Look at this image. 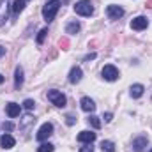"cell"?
<instances>
[{
    "mask_svg": "<svg viewBox=\"0 0 152 152\" xmlns=\"http://www.w3.org/2000/svg\"><path fill=\"white\" fill-rule=\"evenodd\" d=\"M80 104H81V110L87 112V113H94L96 112V104H94V101L90 97H81Z\"/></svg>",
    "mask_w": 152,
    "mask_h": 152,
    "instance_id": "ba28073f",
    "label": "cell"
},
{
    "mask_svg": "<svg viewBox=\"0 0 152 152\" xmlns=\"http://www.w3.org/2000/svg\"><path fill=\"white\" fill-rule=\"evenodd\" d=\"M75 122H76V120H75V117H73V115H67V117H66V124H67V126H73Z\"/></svg>",
    "mask_w": 152,
    "mask_h": 152,
    "instance_id": "4316f807",
    "label": "cell"
},
{
    "mask_svg": "<svg viewBox=\"0 0 152 152\" xmlns=\"http://www.w3.org/2000/svg\"><path fill=\"white\" fill-rule=\"evenodd\" d=\"M48 99H50L55 106H58V108H64L66 103H67L66 96H64L60 90H48Z\"/></svg>",
    "mask_w": 152,
    "mask_h": 152,
    "instance_id": "3957f363",
    "label": "cell"
},
{
    "mask_svg": "<svg viewBox=\"0 0 152 152\" xmlns=\"http://www.w3.org/2000/svg\"><path fill=\"white\" fill-rule=\"evenodd\" d=\"M147 142H149V140H147L145 136H138V138H134V140H133V151L134 152H142L145 147H147Z\"/></svg>",
    "mask_w": 152,
    "mask_h": 152,
    "instance_id": "30bf717a",
    "label": "cell"
},
{
    "mask_svg": "<svg viewBox=\"0 0 152 152\" xmlns=\"http://www.w3.org/2000/svg\"><path fill=\"white\" fill-rule=\"evenodd\" d=\"M103 118H104V122H112V118H113V115H112L110 112H108V113H104V115H103Z\"/></svg>",
    "mask_w": 152,
    "mask_h": 152,
    "instance_id": "f1b7e54d",
    "label": "cell"
},
{
    "mask_svg": "<svg viewBox=\"0 0 152 152\" xmlns=\"http://www.w3.org/2000/svg\"><path fill=\"white\" fill-rule=\"evenodd\" d=\"M75 12L80 16H90L94 12V5L90 0H80L75 4Z\"/></svg>",
    "mask_w": 152,
    "mask_h": 152,
    "instance_id": "7a4b0ae2",
    "label": "cell"
},
{
    "mask_svg": "<svg viewBox=\"0 0 152 152\" xmlns=\"http://www.w3.org/2000/svg\"><path fill=\"white\" fill-rule=\"evenodd\" d=\"M81 76H83V71L80 67H73L69 71V81L71 83H80L81 81Z\"/></svg>",
    "mask_w": 152,
    "mask_h": 152,
    "instance_id": "7c38bea8",
    "label": "cell"
},
{
    "mask_svg": "<svg viewBox=\"0 0 152 152\" xmlns=\"http://www.w3.org/2000/svg\"><path fill=\"white\" fill-rule=\"evenodd\" d=\"M46 34H48V28H42V30L37 34V39H36L37 44H42V41H44V37H46Z\"/></svg>",
    "mask_w": 152,
    "mask_h": 152,
    "instance_id": "603a6c76",
    "label": "cell"
},
{
    "mask_svg": "<svg viewBox=\"0 0 152 152\" xmlns=\"http://www.w3.org/2000/svg\"><path fill=\"white\" fill-rule=\"evenodd\" d=\"M106 14H108L110 20H118V18L124 16V9L120 5H108L106 7Z\"/></svg>",
    "mask_w": 152,
    "mask_h": 152,
    "instance_id": "52a82bcc",
    "label": "cell"
},
{
    "mask_svg": "<svg viewBox=\"0 0 152 152\" xmlns=\"http://www.w3.org/2000/svg\"><path fill=\"white\" fill-rule=\"evenodd\" d=\"M66 32H67V34H76V32H80V23H78V21H71V23L67 25Z\"/></svg>",
    "mask_w": 152,
    "mask_h": 152,
    "instance_id": "44dd1931",
    "label": "cell"
},
{
    "mask_svg": "<svg viewBox=\"0 0 152 152\" xmlns=\"http://www.w3.org/2000/svg\"><path fill=\"white\" fill-rule=\"evenodd\" d=\"M14 143H16V142H14V138H12L11 134H7V133L0 138V145H2L4 149H12V147H14Z\"/></svg>",
    "mask_w": 152,
    "mask_h": 152,
    "instance_id": "9a60e30c",
    "label": "cell"
},
{
    "mask_svg": "<svg viewBox=\"0 0 152 152\" xmlns=\"http://www.w3.org/2000/svg\"><path fill=\"white\" fill-rule=\"evenodd\" d=\"M101 75H103V78L106 81H115L118 78V69L115 66H104L103 71H101Z\"/></svg>",
    "mask_w": 152,
    "mask_h": 152,
    "instance_id": "5b68a950",
    "label": "cell"
},
{
    "mask_svg": "<svg viewBox=\"0 0 152 152\" xmlns=\"http://www.w3.org/2000/svg\"><path fill=\"white\" fill-rule=\"evenodd\" d=\"M53 134V124H50V122H46V124H42L41 127H39L37 134H36V138H37L39 142H46L50 136Z\"/></svg>",
    "mask_w": 152,
    "mask_h": 152,
    "instance_id": "277c9868",
    "label": "cell"
},
{
    "mask_svg": "<svg viewBox=\"0 0 152 152\" xmlns=\"http://www.w3.org/2000/svg\"><path fill=\"white\" fill-rule=\"evenodd\" d=\"M80 152H94V147H90V143H88L87 147H81V149H80Z\"/></svg>",
    "mask_w": 152,
    "mask_h": 152,
    "instance_id": "83f0119b",
    "label": "cell"
},
{
    "mask_svg": "<svg viewBox=\"0 0 152 152\" xmlns=\"http://www.w3.org/2000/svg\"><path fill=\"white\" fill-rule=\"evenodd\" d=\"M143 85H140V83H134V85H131V88H129V92H131V97H134V99H138V97H142L143 96Z\"/></svg>",
    "mask_w": 152,
    "mask_h": 152,
    "instance_id": "5bb4252c",
    "label": "cell"
},
{
    "mask_svg": "<svg viewBox=\"0 0 152 152\" xmlns=\"http://www.w3.org/2000/svg\"><path fill=\"white\" fill-rule=\"evenodd\" d=\"M0 83H4V76L0 75Z\"/></svg>",
    "mask_w": 152,
    "mask_h": 152,
    "instance_id": "d6a6232c",
    "label": "cell"
},
{
    "mask_svg": "<svg viewBox=\"0 0 152 152\" xmlns=\"http://www.w3.org/2000/svg\"><path fill=\"white\" fill-rule=\"evenodd\" d=\"M88 122H90V126H92L94 129H99V127H101V120H99V117H96V115H90V117H88Z\"/></svg>",
    "mask_w": 152,
    "mask_h": 152,
    "instance_id": "7402d4cb",
    "label": "cell"
},
{
    "mask_svg": "<svg viewBox=\"0 0 152 152\" xmlns=\"http://www.w3.org/2000/svg\"><path fill=\"white\" fill-rule=\"evenodd\" d=\"M149 27V20L145 16H136L133 21H131V28L133 30H145Z\"/></svg>",
    "mask_w": 152,
    "mask_h": 152,
    "instance_id": "8992f818",
    "label": "cell"
},
{
    "mask_svg": "<svg viewBox=\"0 0 152 152\" xmlns=\"http://www.w3.org/2000/svg\"><path fill=\"white\" fill-rule=\"evenodd\" d=\"M58 46L62 48V50H69V39L67 37H62L58 41Z\"/></svg>",
    "mask_w": 152,
    "mask_h": 152,
    "instance_id": "cb8c5ba5",
    "label": "cell"
},
{
    "mask_svg": "<svg viewBox=\"0 0 152 152\" xmlns=\"http://www.w3.org/2000/svg\"><path fill=\"white\" fill-rule=\"evenodd\" d=\"M23 106H25L27 110H32V108L36 106V103H34L32 99H25V101H23Z\"/></svg>",
    "mask_w": 152,
    "mask_h": 152,
    "instance_id": "d4e9b609",
    "label": "cell"
},
{
    "mask_svg": "<svg viewBox=\"0 0 152 152\" xmlns=\"http://www.w3.org/2000/svg\"><path fill=\"white\" fill-rule=\"evenodd\" d=\"M34 122H36V118H34L32 115H25V117H23V120H21V124H20V127H21V129H27V127H28V126H32Z\"/></svg>",
    "mask_w": 152,
    "mask_h": 152,
    "instance_id": "e0dca14e",
    "label": "cell"
},
{
    "mask_svg": "<svg viewBox=\"0 0 152 152\" xmlns=\"http://www.w3.org/2000/svg\"><path fill=\"white\" fill-rule=\"evenodd\" d=\"M149 152H152V151H149Z\"/></svg>",
    "mask_w": 152,
    "mask_h": 152,
    "instance_id": "836d02e7",
    "label": "cell"
},
{
    "mask_svg": "<svg viewBox=\"0 0 152 152\" xmlns=\"http://www.w3.org/2000/svg\"><path fill=\"white\" fill-rule=\"evenodd\" d=\"M145 7H152V0H149V2L145 4Z\"/></svg>",
    "mask_w": 152,
    "mask_h": 152,
    "instance_id": "1f68e13d",
    "label": "cell"
},
{
    "mask_svg": "<svg viewBox=\"0 0 152 152\" xmlns=\"http://www.w3.org/2000/svg\"><path fill=\"white\" fill-rule=\"evenodd\" d=\"M7 11H9L7 0H0V25L5 23V20H7Z\"/></svg>",
    "mask_w": 152,
    "mask_h": 152,
    "instance_id": "2e32d148",
    "label": "cell"
},
{
    "mask_svg": "<svg viewBox=\"0 0 152 152\" xmlns=\"http://www.w3.org/2000/svg\"><path fill=\"white\" fill-rule=\"evenodd\" d=\"M101 149L104 152H115V143L110 140H104V142H101Z\"/></svg>",
    "mask_w": 152,
    "mask_h": 152,
    "instance_id": "ffe728a7",
    "label": "cell"
},
{
    "mask_svg": "<svg viewBox=\"0 0 152 152\" xmlns=\"http://www.w3.org/2000/svg\"><path fill=\"white\" fill-rule=\"evenodd\" d=\"M23 9H25V0H14V4H12V11H14V14H20Z\"/></svg>",
    "mask_w": 152,
    "mask_h": 152,
    "instance_id": "d6986e66",
    "label": "cell"
},
{
    "mask_svg": "<svg viewBox=\"0 0 152 152\" xmlns=\"http://www.w3.org/2000/svg\"><path fill=\"white\" fill-rule=\"evenodd\" d=\"M78 142H81V143H92V142H96V133H92V131H81L78 134Z\"/></svg>",
    "mask_w": 152,
    "mask_h": 152,
    "instance_id": "9c48e42d",
    "label": "cell"
},
{
    "mask_svg": "<svg viewBox=\"0 0 152 152\" xmlns=\"http://www.w3.org/2000/svg\"><path fill=\"white\" fill-rule=\"evenodd\" d=\"M2 127H4V131H12V129H14V124H12V122H4Z\"/></svg>",
    "mask_w": 152,
    "mask_h": 152,
    "instance_id": "484cf974",
    "label": "cell"
},
{
    "mask_svg": "<svg viewBox=\"0 0 152 152\" xmlns=\"http://www.w3.org/2000/svg\"><path fill=\"white\" fill-rule=\"evenodd\" d=\"M5 112H7V115H9L11 118H14V117H18V115H20L21 106H20V104H16V103H9V104L5 106Z\"/></svg>",
    "mask_w": 152,
    "mask_h": 152,
    "instance_id": "8fae6325",
    "label": "cell"
},
{
    "mask_svg": "<svg viewBox=\"0 0 152 152\" xmlns=\"http://www.w3.org/2000/svg\"><path fill=\"white\" fill-rule=\"evenodd\" d=\"M5 55V48L4 46H0V57H4Z\"/></svg>",
    "mask_w": 152,
    "mask_h": 152,
    "instance_id": "4dcf8cb0",
    "label": "cell"
},
{
    "mask_svg": "<svg viewBox=\"0 0 152 152\" xmlns=\"http://www.w3.org/2000/svg\"><path fill=\"white\" fill-rule=\"evenodd\" d=\"M96 58V53H90V55H87L85 57V62H88V60H94Z\"/></svg>",
    "mask_w": 152,
    "mask_h": 152,
    "instance_id": "f546056e",
    "label": "cell"
},
{
    "mask_svg": "<svg viewBox=\"0 0 152 152\" xmlns=\"http://www.w3.org/2000/svg\"><path fill=\"white\" fill-rule=\"evenodd\" d=\"M58 9H60V2L58 0H50V2H46L44 4V7H42V18H44V21H53L55 20V16H57V12H58Z\"/></svg>",
    "mask_w": 152,
    "mask_h": 152,
    "instance_id": "6da1fadb",
    "label": "cell"
},
{
    "mask_svg": "<svg viewBox=\"0 0 152 152\" xmlns=\"http://www.w3.org/2000/svg\"><path fill=\"white\" fill-rule=\"evenodd\" d=\"M21 85H23V69L18 66V67H16V71H14V88H16V90H20V88H21Z\"/></svg>",
    "mask_w": 152,
    "mask_h": 152,
    "instance_id": "4fadbf2b",
    "label": "cell"
},
{
    "mask_svg": "<svg viewBox=\"0 0 152 152\" xmlns=\"http://www.w3.org/2000/svg\"><path fill=\"white\" fill-rule=\"evenodd\" d=\"M55 151V145H51L50 142H42L37 147V152H53Z\"/></svg>",
    "mask_w": 152,
    "mask_h": 152,
    "instance_id": "ac0fdd59",
    "label": "cell"
}]
</instances>
